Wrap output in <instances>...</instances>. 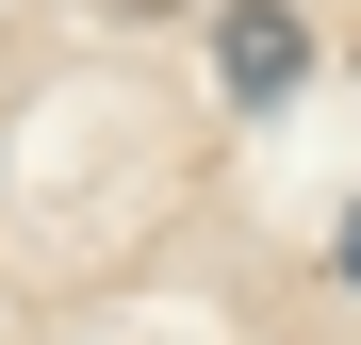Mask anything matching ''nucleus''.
<instances>
[{
  "label": "nucleus",
  "mask_w": 361,
  "mask_h": 345,
  "mask_svg": "<svg viewBox=\"0 0 361 345\" xmlns=\"http://www.w3.org/2000/svg\"><path fill=\"white\" fill-rule=\"evenodd\" d=\"M214 83L230 99H295V83H312V17H295V0H214Z\"/></svg>",
  "instance_id": "f257e3e1"
},
{
  "label": "nucleus",
  "mask_w": 361,
  "mask_h": 345,
  "mask_svg": "<svg viewBox=\"0 0 361 345\" xmlns=\"http://www.w3.org/2000/svg\"><path fill=\"white\" fill-rule=\"evenodd\" d=\"M329 263H345V279H361V214H345V230H329Z\"/></svg>",
  "instance_id": "f03ea898"
},
{
  "label": "nucleus",
  "mask_w": 361,
  "mask_h": 345,
  "mask_svg": "<svg viewBox=\"0 0 361 345\" xmlns=\"http://www.w3.org/2000/svg\"><path fill=\"white\" fill-rule=\"evenodd\" d=\"M115 17H180V0H115Z\"/></svg>",
  "instance_id": "7ed1b4c3"
}]
</instances>
